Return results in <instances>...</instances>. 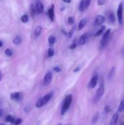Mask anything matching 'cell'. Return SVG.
<instances>
[{
  "instance_id": "1",
  "label": "cell",
  "mask_w": 124,
  "mask_h": 125,
  "mask_svg": "<svg viewBox=\"0 0 124 125\" xmlns=\"http://www.w3.org/2000/svg\"><path fill=\"white\" fill-rule=\"evenodd\" d=\"M72 95H68L66 96L64 101H63L62 109H61L60 114L62 115L65 114L66 112L69 109V107H70L71 104L72 103Z\"/></svg>"
},
{
  "instance_id": "2",
  "label": "cell",
  "mask_w": 124,
  "mask_h": 125,
  "mask_svg": "<svg viewBox=\"0 0 124 125\" xmlns=\"http://www.w3.org/2000/svg\"><path fill=\"white\" fill-rule=\"evenodd\" d=\"M111 33V29H108L103 34V36H102V39L100 41L99 43V50H102L103 48H105L106 46L107 43L108 42V40H109V35Z\"/></svg>"
},
{
  "instance_id": "3",
  "label": "cell",
  "mask_w": 124,
  "mask_h": 125,
  "mask_svg": "<svg viewBox=\"0 0 124 125\" xmlns=\"http://www.w3.org/2000/svg\"><path fill=\"white\" fill-rule=\"evenodd\" d=\"M117 15L118 21H119V24L122 25L123 23V6L122 2H120L118 6Z\"/></svg>"
},
{
  "instance_id": "4",
  "label": "cell",
  "mask_w": 124,
  "mask_h": 125,
  "mask_svg": "<svg viewBox=\"0 0 124 125\" xmlns=\"http://www.w3.org/2000/svg\"><path fill=\"white\" fill-rule=\"evenodd\" d=\"M104 91H105L104 85H103V84H102L101 85H100V87L98 88L97 91H96V95H95V99H96V101H98V100H100V98L103 96V94H104Z\"/></svg>"
},
{
  "instance_id": "5",
  "label": "cell",
  "mask_w": 124,
  "mask_h": 125,
  "mask_svg": "<svg viewBox=\"0 0 124 125\" xmlns=\"http://www.w3.org/2000/svg\"><path fill=\"white\" fill-rule=\"evenodd\" d=\"M104 21L105 17L101 15H98L96 16V18H95L94 24L96 26H100L102 25Z\"/></svg>"
},
{
  "instance_id": "6",
  "label": "cell",
  "mask_w": 124,
  "mask_h": 125,
  "mask_svg": "<svg viewBox=\"0 0 124 125\" xmlns=\"http://www.w3.org/2000/svg\"><path fill=\"white\" fill-rule=\"evenodd\" d=\"M52 73L51 72H48L45 75L44 78L43 79V84L44 85H47L49 84V83H51V79H52Z\"/></svg>"
},
{
  "instance_id": "7",
  "label": "cell",
  "mask_w": 124,
  "mask_h": 125,
  "mask_svg": "<svg viewBox=\"0 0 124 125\" xmlns=\"http://www.w3.org/2000/svg\"><path fill=\"white\" fill-rule=\"evenodd\" d=\"M97 81H98V76L96 75L92 78L91 81L89 83L88 87L89 89H94L97 85Z\"/></svg>"
},
{
  "instance_id": "8",
  "label": "cell",
  "mask_w": 124,
  "mask_h": 125,
  "mask_svg": "<svg viewBox=\"0 0 124 125\" xmlns=\"http://www.w3.org/2000/svg\"><path fill=\"white\" fill-rule=\"evenodd\" d=\"M47 15H48V17L49 18V19L51 20V21L52 22H53L54 21V18H55V13H54V5L52 4L51 6V7L49 9L48 11H47Z\"/></svg>"
},
{
  "instance_id": "9",
  "label": "cell",
  "mask_w": 124,
  "mask_h": 125,
  "mask_svg": "<svg viewBox=\"0 0 124 125\" xmlns=\"http://www.w3.org/2000/svg\"><path fill=\"white\" fill-rule=\"evenodd\" d=\"M10 99L15 101H19L21 100V94L20 92H14L11 94Z\"/></svg>"
},
{
  "instance_id": "10",
  "label": "cell",
  "mask_w": 124,
  "mask_h": 125,
  "mask_svg": "<svg viewBox=\"0 0 124 125\" xmlns=\"http://www.w3.org/2000/svg\"><path fill=\"white\" fill-rule=\"evenodd\" d=\"M35 10L36 12L38 14H41L43 13L44 10V6L41 2H36V6H35Z\"/></svg>"
},
{
  "instance_id": "11",
  "label": "cell",
  "mask_w": 124,
  "mask_h": 125,
  "mask_svg": "<svg viewBox=\"0 0 124 125\" xmlns=\"http://www.w3.org/2000/svg\"><path fill=\"white\" fill-rule=\"evenodd\" d=\"M88 37V34H86V33L81 35L80 37V39H79V45H81V46L85 45L87 41Z\"/></svg>"
},
{
  "instance_id": "12",
  "label": "cell",
  "mask_w": 124,
  "mask_h": 125,
  "mask_svg": "<svg viewBox=\"0 0 124 125\" xmlns=\"http://www.w3.org/2000/svg\"><path fill=\"white\" fill-rule=\"evenodd\" d=\"M118 118H119V114L117 113L114 114L113 117H112L108 125H116L117 123Z\"/></svg>"
},
{
  "instance_id": "13",
  "label": "cell",
  "mask_w": 124,
  "mask_h": 125,
  "mask_svg": "<svg viewBox=\"0 0 124 125\" xmlns=\"http://www.w3.org/2000/svg\"><path fill=\"white\" fill-rule=\"evenodd\" d=\"M52 95H53L52 93H49V94H46L43 98H42L43 103L44 105L46 104L49 101V100H51V98H52Z\"/></svg>"
},
{
  "instance_id": "14",
  "label": "cell",
  "mask_w": 124,
  "mask_h": 125,
  "mask_svg": "<svg viewBox=\"0 0 124 125\" xmlns=\"http://www.w3.org/2000/svg\"><path fill=\"white\" fill-rule=\"evenodd\" d=\"M86 23H87V20H86L85 18H83V19L81 20L80 21V23H79V26H78L79 30H81V29L85 26Z\"/></svg>"
},
{
  "instance_id": "15",
  "label": "cell",
  "mask_w": 124,
  "mask_h": 125,
  "mask_svg": "<svg viewBox=\"0 0 124 125\" xmlns=\"http://www.w3.org/2000/svg\"><path fill=\"white\" fill-rule=\"evenodd\" d=\"M108 20H109V22L111 23H114L115 21V17L113 12H111L108 15Z\"/></svg>"
},
{
  "instance_id": "16",
  "label": "cell",
  "mask_w": 124,
  "mask_h": 125,
  "mask_svg": "<svg viewBox=\"0 0 124 125\" xmlns=\"http://www.w3.org/2000/svg\"><path fill=\"white\" fill-rule=\"evenodd\" d=\"M21 42V37L19 36V35L16 36L13 40V43L16 45H19V44H20Z\"/></svg>"
},
{
  "instance_id": "17",
  "label": "cell",
  "mask_w": 124,
  "mask_h": 125,
  "mask_svg": "<svg viewBox=\"0 0 124 125\" xmlns=\"http://www.w3.org/2000/svg\"><path fill=\"white\" fill-rule=\"evenodd\" d=\"M41 31H42V28L40 26H38L36 27L35 29V34L36 37H38L41 34Z\"/></svg>"
},
{
  "instance_id": "18",
  "label": "cell",
  "mask_w": 124,
  "mask_h": 125,
  "mask_svg": "<svg viewBox=\"0 0 124 125\" xmlns=\"http://www.w3.org/2000/svg\"><path fill=\"white\" fill-rule=\"evenodd\" d=\"M114 72H115V67H112L111 68H110V70H109V73H108V79H110L113 78V75H114Z\"/></svg>"
},
{
  "instance_id": "19",
  "label": "cell",
  "mask_w": 124,
  "mask_h": 125,
  "mask_svg": "<svg viewBox=\"0 0 124 125\" xmlns=\"http://www.w3.org/2000/svg\"><path fill=\"white\" fill-rule=\"evenodd\" d=\"M124 111V100H122L118 107V112H123Z\"/></svg>"
},
{
  "instance_id": "20",
  "label": "cell",
  "mask_w": 124,
  "mask_h": 125,
  "mask_svg": "<svg viewBox=\"0 0 124 125\" xmlns=\"http://www.w3.org/2000/svg\"><path fill=\"white\" fill-rule=\"evenodd\" d=\"M85 9L86 8H85V1L84 0H81L80 2V4H79V10H80V12H83Z\"/></svg>"
},
{
  "instance_id": "21",
  "label": "cell",
  "mask_w": 124,
  "mask_h": 125,
  "mask_svg": "<svg viewBox=\"0 0 124 125\" xmlns=\"http://www.w3.org/2000/svg\"><path fill=\"white\" fill-rule=\"evenodd\" d=\"M48 42L49 43L50 45H53L56 42L55 37L53 36V35H51V36H49L48 38Z\"/></svg>"
},
{
  "instance_id": "22",
  "label": "cell",
  "mask_w": 124,
  "mask_h": 125,
  "mask_svg": "<svg viewBox=\"0 0 124 125\" xmlns=\"http://www.w3.org/2000/svg\"><path fill=\"white\" fill-rule=\"evenodd\" d=\"M30 14H31L32 17H34V16H35V13H36V10H35V7L33 4H32L30 5Z\"/></svg>"
},
{
  "instance_id": "23",
  "label": "cell",
  "mask_w": 124,
  "mask_h": 125,
  "mask_svg": "<svg viewBox=\"0 0 124 125\" xmlns=\"http://www.w3.org/2000/svg\"><path fill=\"white\" fill-rule=\"evenodd\" d=\"M43 106L44 104L43 103L42 98H40L37 101H36V107H37V108H41V107H42Z\"/></svg>"
},
{
  "instance_id": "24",
  "label": "cell",
  "mask_w": 124,
  "mask_h": 125,
  "mask_svg": "<svg viewBox=\"0 0 124 125\" xmlns=\"http://www.w3.org/2000/svg\"><path fill=\"white\" fill-rule=\"evenodd\" d=\"M98 117H99V113L98 112H97L96 114H95L93 118H92V124H95L97 122L98 120Z\"/></svg>"
},
{
  "instance_id": "25",
  "label": "cell",
  "mask_w": 124,
  "mask_h": 125,
  "mask_svg": "<svg viewBox=\"0 0 124 125\" xmlns=\"http://www.w3.org/2000/svg\"><path fill=\"white\" fill-rule=\"evenodd\" d=\"M15 120V118H13L12 116L10 115H7L6 118V122H10V123H14Z\"/></svg>"
},
{
  "instance_id": "26",
  "label": "cell",
  "mask_w": 124,
  "mask_h": 125,
  "mask_svg": "<svg viewBox=\"0 0 124 125\" xmlns=\"http://www.w3.org/2000/svg\"><path fill=\"white\" fill-rule=\"evenodd\" d=\"M21 21L23 22V23H26L27 22L29 21V18H28L27 15L26 14L23 15L21 17Z\"/></svg>"
},
{
  "instance_id": "27",
  "label": "cell",
  "mask_w": 124,
  "mask_h": 125,
  "mask_svg": "<svg viewBox=\"0 0 124 125\" xmlns=\"http://www.w3.org/2000/svg\"><path fill=\"white\" fill-rule=\"evenodd\" d=\"M76 47H77V41L75 39H74V40L72 41V42L71 45L69 46V48H70L71 50H74V49H75Z\"/></svg>"
},
{
  "instance_id": "28",
  "label": "cell",
  "mask_w": 124,
  "mask_h": 125,
  "mask_svg": "<svg viewBox=\"0 0 124 125\" xmlns=\"http://www.w3.org/2000/svg\"><path fill=\"white\" fill-rule=\"evenodd\" d=\"M5 54H6V55H7V56H9V57H10V56H12V54H13V52H12V51L11 50L7 48L5 50Z\"/></svg>"
},
{
  "instance_id": "29",
  "label": "cell",
  "mask_w": 124,
  "mask_h": 125,
  "mask_svg": "<svg viewBox=\"0 0 124 125\" xmlns=\"http://www.w3.org/2000/svg\"><path fill=\"white\" fill-rule=\"evenodd\" d=\"M47 54H48V56L49 57H52V56H53V54H54V51H53V50L52 48H49L48 50V52H47Z\"/></svg>"
},
{
  "instance_id": "30",
  "label": "cell",
  "mask_w": 124,
  "mask_h": 125,
  "mask_svg": "<svg viewBox=\"0 0 124 125\" xmlns=\"http://www.w3.org/2000/svg\"><path fill=\"white\" fill-rule=\"evenodd\" d=\"M68 21L69 24H72L74 23V21H75V20H74V17H69L68 18Z\"/></svg>"
},
{
  "instance_id": "31",
  "label": "cell",
  "mask_w": 124,
  "mask_h": 125,
  "mask_svg": "<svg viewBox=\"0 0 124 125\" xmlns=\"http://www.w3.org/2000/svg\"><path fill=\"white\" fill-rule=\"evenodd\" d=\"M103 29H100L99 30H98L97 31V32H96V34H95V36L96 37H97V36H99V35H100L101 34H102V33H103Z\"/></svg>"
},
{
  "instance_id": "32",
  "label": "cell",
  "mask_w": 124,
  "mask_h": 125,
  "mask_svg": "<svg viewBox=\"0 0 124 125\" xmlns=\"http://www.w3.org/2000/svg\"><path fill=\"white\" fill-rule=\"evenodd\" d=\"M21 123H22V120L21 119V118H17V119H16L15 120L14 123H14L15 125H19Z\"/></svg>"
},
{
  "instance_id": "33",
  "label": "cell",
  "mask_w": 124,
  "mask_h": 125,
  "mask_svg": "<svg viewBox=\"0 0 124 125\" xmlns=\"http://www.w3.org/2000/svg\"><path fill=\"white\" fill-rule=\"evenodd\" d=\"M106 0H98L97 1V5L98 6H102L106 2Z\"/></svg>"
},
{
  "instance_id": "34",
  "label": "cell",
  "mask_w": 124,
  "mask_h": 125,
  "mask_svg": "<svg viewBox=\"0 0 124 125\" xmlns=\"http://www.w3.org/2000/svg\"><path fill=\"white\" fill-rule=\"evenodd\" d=\"M85 1V8H88L89 6L90 3H91V0H84Z\"/></svg>"
},
{
  "instance_id": "35",
  "label": "cell",
  "mask_w": 124,
  "mask_h": 125,
  "mask_svg": "<svg viewBox=\"0 0 124 125\" xmlns=\"http://www.w3.org/2000/svg\"><path fill=\"white\" fill-rule=\"evenodd\" d=\"M110 111H111L110 107H109V106H105L104 111H105V112L106 114L109 113V112H110Z\"/></svg>"
},
{
  "instance_id": "36",
  "label": "cell",
  "mask_w": 124,
  "mask_h": 125,
  "mask_svg": "<svg viewBox=\"0 0 124 125\" xmlns=\"http://www.w3.org/2000/svg\"><path fill=\"white\" fill-rule=\"evenodd\" d=\"M53 71H55V72H60L61 71H62V69H61V68L60 67H55L54 68H53Z\"/></svg>"
},
{
  "instance_id": "37",
  "label": "cell",
  "mask_w": 124,
  "mask_h": 125,
  "mask_svg": "<svg viewBox=\"0 0 124 125\" xmlns=\"http://www.w3.org/2000/svg\"><path fill=\"white\" fill-rule=\"evenodd\" d=\"M74 29L73 28L72 29H71V30L69 32V37H72V35H73V33H74Z\"/></svg>"
},
{
  "instance_id": "38",
  "label": "cell",
  "mask_w": 124,
  "mask_h": 125,
  "mask_svg": "<svg viewBox=\"0 0 124 125\" xmlns=\"http://www.w3.org/2000/svg\"><path fill=\"white\" fill-rule=\"evenodd\" d=\"M80 67H77V68H75V69L74 70V72L76 73V72H79V71H80Z\"/></svg>"
},
{
  "instance_id": "39",
  "label": "cell",
  "mask_w": 124,
  "mask_h": 125,
  "mask_svg": "<svg viewBox=\"0 0 124 125\" xmlns=\"http://www.w3.org/2000/svg\"><path fill=\"white\" fill-rule=\"evenodd\" d=\"M2 114H3V109H0V117L2 115Z\"/></svg>"
},
{
  "instance_id": "40",
  "label": "cell",
  "mask_w": 124,
  "mask_h": 125,
  "mask_svg": "<svg viewBox=\"0 0 124 125\" xmlns=\"http://www.w3.org/2000/svg\"><path fill=\"white\" fill-rule=\"evenodd\" d=\"M64 2H66V3H70L71 2V0H63Z\"/></svg>"
},
{
  "instance_id": "41",
  "label": "cell",
  "mask_w": 124,
  "mask_h": 125,
  "mask_svg": "<svg viewBox=\"0 0 124 125\" xmlns=\"http://www.w3.org/2000/svg\"><path fill=\"white\" fill-rule=\"evenodd\" d=\"M2 45H3V43H2L1 41H0V48L2 47Z\"/></svg>"
},
{
  "instance_id": "42",
  "label": "cell",
  "mask_w": 124,
  "mask_h": 125,
  "mask_svg": "<svg viewBox=\"0 0 124 125\" xmlns=\"http://www.w3.org/2000/svg\"><path fill=\"white\" fill-rule=\"evenodd\" d=\"M1 72H0V81H1Z\"/></svg>"
},
{
  "instance_id": "43",
  "label": "cell",
  "mask_w": 124,
  "mask_h": 125,
  "mask_svg": "<svg viewBox=\"0 0 124 125\" xmlns=\"http://www.w3.org/2000/svg\"><path fill=\"white\" fill-rule=\"evenodd\" d=\"M120 125H124V123H122Z\"/></svg>"
},
{
  "instance_id": "44",
  "label": "cell",
  "mask_w": 124,
  "mask_h": 125,
  "mask_svg": "<svg viewBox=\"0 0 124 125\" xmlns=\"http://www.w3.org/2000/svg\"><path fill=\"white\" fill-rule=\"evenodd\" d=\"M57 125H62V123H58V124Z\"/></svg>"
},
{
  "instance_id": "45",
  "label": "cell",
  "mask_w": 124,
  "mask_h": 125,
  "mask_svg": "<svg viewBox=\"0 0 124 125\" xmlns=\"http://www.w3.org/2000/svg\"><path fill=\"white\" fill-rule=\"evenodd\" d=\"M72 125V124H68V125Z\"/></svg>"
},
{
  "instance_id": "46",
  "label": "cell",
  "mask_w": 124,
  "mask_h": 125,
  "mask_svg": "<svg viewBox=\"0 0 124 125\" xmlns=\"http://www.w3.org/2000/svg\"><path fill=\"white\" fill-rule=\"evenodd\" d=\"M4 125V124H2V125Z\"/></svg>"
}]
</instances>
